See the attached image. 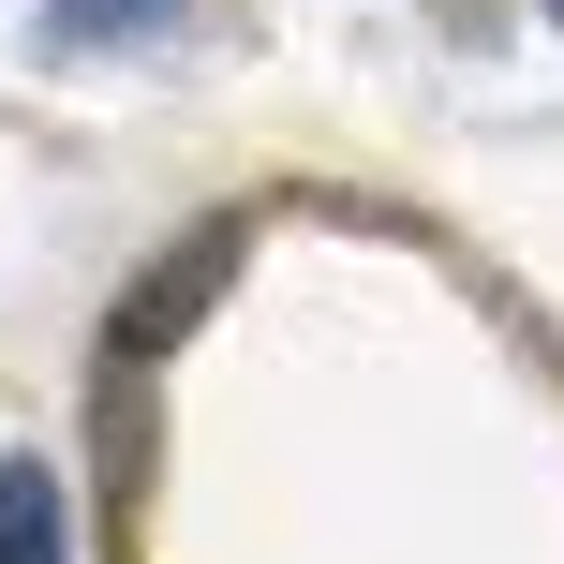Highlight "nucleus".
Here are the masks:
<instances>
[{"mask_svg": "<svg viewBox=\"0 0 564 564\" xmlns=\"http://www.w3.org/2000/svg\"><path fill=\"white\" fill-rule=\"evenodd\" d=\"M0 564H75V520H59L45 460H0Z\"/></svg>", "mask_w": 564, "mask_h": 564, "instance_id": "1", "label": "nucleus"}, {"mask_svg": "<svg viewBox=\"0 0 564 564\" xmlns=\"http://www.w3.org/2000/svg\"><path fill=\"white\" fill-rule=\"evenodd\" d=\"M224 253H238V238H194V253H178V268H164V282H149V297H134V312H119V341H164V327H178V312H194V297H208V282H224Z\"/></svg>", "mask_w": 564, "mask_h": 564, "instance_id": "2", "label": "nucleus"}, {"mask_svg": "<svg viewBox=\"0 0 564 564\" xmlns=\"http://www.w3.org/2000/svg\"><path fill=\"white\" fill-rule=\"evenodd\" d=\"M194 0H59V45H149V30H178Z\"/></svg>", "mask_w": 564, "mask_h": 564, "instance_id": "3", "label": "nucleus"}, {"mask_svg": "<svg viewBox=\"0 0 564 564\" xmlns=\"http://www.w3.org/2000/svg\"><path fill=\"white\" fill-rule=\"evenodd\" d=\"M550 15H564V0H550Z\"/></svg>", "mask_w": 564, "mask_h": 564, "instance_id": "4", "label": "nucleus"}]
</instances>
